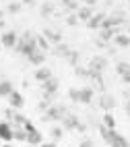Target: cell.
Returning <instances> with one entry per match:
<instances>
[{
    "label": "cell",
    "mask_w": 130,
    "mask_h": 147,
    "mask_svg": "<svg viewBox=\"0 0 130 147\" xmlns=\"http://www.w3.org/2000/svg\"><path fill=\"white\" fill-rule=\"evenodd\" d=\"M97 129H99V135H101V139H103L109 147H130L128 139H126L122 133H118V129H116V131H109L107 126H103L101 122H97Z\"/></svg>",
    "instance_id": "cell-1"
},
{
    "label": "cell",
    "mask_w": 130,
    "mask_h": 147,
    "mask_svg": "<svg viewBox=\"0 0 130 147\" xmlns=\"http://www.w3.org/2000/svg\"><path fill=\"white\" fill-rule=\"evenodd\" d=\"M68 97H70V102L74 104H83V106H89L93 102L95 97V89L91 85H83V87H70L68 89Z\"/></svg>",
    "instance_id": "cell-2"
},
{
    "label": "cell",
    "mask_w": 130,
    "mask_h": 147,
    "mask_svg": "<svg viewBox=\"0 0 130 147\" xmlns=\"http://www.w3.org/2000/svg\"><path fill=\"white\" fill-rule=\"evenodd\" d=\"M15 50H17L19 54H23L25 58H27L29 54H33V52L37 50V35L31 33V31H25L21 37H19V42H17V46H15Z\"/></svg>",
    "instance_id": "cell-3"
},
{
    "label": "cell",
    "mask_w": 130,
    "mask_h": 147,
    "mask_svg": "<svg viewBox=\"0 0 130 147\" xmlns=\"http://www.w3.org/2000/svg\"><path fill=\"white\" fill-rule=\"evenodd\" d=\"M64 114H68V108H64V106H50L48 108V110L42 114V118H44V122H60V120H62V116Z\"/></svg>",
    "instance_id": "cell-4"
},
{
    "label": "cell",
    "mask_w": 130,
    "mask_h": 147,
    "mask_svg": "<svg viewBox=\"0 0 130 147\" xmlns=\"http://www.w3.org/2000/svg\"><path fill=\"white\" fill-rule=\"evenodd\" d=\"M116 104H118V102H116V97H114L112 93H105V91H103V93L97 95V106L101 108L103 112H112L114 108H116Z\"/></svg>",
    "instance_id": "cell-5"
},
{
    "label": "cell",
    "mask_w": 130,
    "mask_h": 147,
    "mask_svg": "<svg viewBox=\"0 0 130 147\" xmlns=\"http://www.w3.org/2000/svg\"><path fill=\"white\" fill-rule=\"evenodd\" d=\"M17 42H19V35H17V31H13V29H6V31L0 33V44H2V48L15 50Z\"/></svg>",
    "instance_id": "cell-6"
},
{
    "label": "cell",
    "mask_w": 130,
    "mask_h": 147,
    "mask_svg": "<svg viewBox=\"0 0 130 147\" xmlns=\"http://www.w3.org/2000/svg\"><path fill=\"white\" fill-rule=\"evenodd\" d=\"M60 124L64 126V131H76V129H78V124H81V118H78L76 114L68 112V114H64V116H62Z\"/></svg>",
    "instance_id": "cell-7"
},
{
    "label": "cell",
    "mask_w": 130,
    "mask_h": 147,
    "mask_svg": "<svg viewBox=\"0 0 130 147\" xmlns=\"http://www.w3.org/2000/svg\"><path fill=\"white\" fill-rule=\"evenodd\" d=\"M116 75L120 77V79H122V83L130 85V62L120 60V62L116 64Z\"/></svg>",
    "instance_id": "cell-8"
},
{
    "label": "cell",
    "mask_w": 130,
    "mask_h": 147,
    "mask_svg": "<svg viewBox=\"0 0 130 147\" xmlns=\"http://www.w3.org/2000/svg\"><path fill=\"white\" fill-rule=\"evenodd\" d=\"M107 68V58L105 56H93L91 60H89V71L93 73H103Z\"/></svg>",
    "instance_id": "cell-9"
},
{
    "label": "cell",
    "mask_w": 130,
    "mask_h": 147,
    "mask_svg": "<svg viewBox=\"0 0 130 147\" xmlns=\"http://www.w3.org/2000/svg\"><path fill=\"white\" fill-rule=\"evenodd\" d=\"M13 139H15L13 124L8 122V120H2V122H0V141H4V143H11Z\"/></svg>",
    "instance_id": "cell-10"
},
{
    "label": "cell",
    "mask_w": 130,
    "mask_h": 147,
    "mask_svg": "<svg viewBox=\"0 0 130 147\" xmlns=\"http://www.w3.org/2000/svg\"><path fill=\"white\" fill-rule=\"evenodd\" d=\"M42 35L46 37V40L52 44V46H56V44H62V33L60 31H56V29H50V27H46L44 31H42Z\"/></svg>",
    "instance_id": "cell-11"
},
{
    "label": "cell",
    "mask_w": 130,
    "mask_h": 147,
    "mask_svg": "<svg viewBox=\"0 0 130 147\" xmlns=\"http://www.w3.org/2000/svg\"><path fill=\"white\" fill-rule=\"evenodd\" d=\"M39 85H42V93H52V95H56L58 89H60V83H58L56 77H52V79H48V81L39 83Z\"/></svg>",
    "instance_id": "cell-12"
},
{
    "label": "cell",
    "mask_w": 130,
    "mask_h": 147,
    "mask_svg": "<svg viewBox=\"0 0 130 147\" xmlns=\"http://www.w3.org/2000/svg\"><path fill=\"white\" fill-rule=\"evenodd\" d=\"M8 104H11L13 110H21V108L25 106V97H23V93L15 89L11 95H8Z\"/></svg>",
    "instance_id": "cell-13"
},
{
    "label": "cell",
    "mask_w": 130,
    "mask_h": 147,
    "mask_svg": "<svg viewBox=\"0 0 130 147\" xmlns=\"http://www.w3.org/2000/svg\"><path fill=\"white\" fill-rule=\"evenodd\" d=\"M33 77H35V81H39V83H44V81H48V79H52V68L50 66H37L35 68V73H33Z\"/></svg>",
    "instance_id": "cell-14"
},
{
    "label": "cell",
    "mask_w": 130,
    "mask_h": 147,
    "mask_svg": "<svg viewBox=\"0 0 130 147\" xmlns=\"http://www.w3.org/2000/svg\"><path fill=\"white\" fill-rule=\"evenodd\" d=\"M27 60H29V64H33L35 68H37V66H44V62H46V52L37 48L33 54H29V56H27Z\"/></svg>",
    "instance_id": "cell-15"
},
{
    "label": "cell",
    "mask_w": 130,
    "mask_h": 147,
    "mask_svg": "<svg viewBox=\"0 0 130 147\" xmlns=\"http://www.w3.org/2000/svg\"><path fill=\"white\" fill-rule=\"evenodd\" d=\"M112 44H114L116 48H130V33H126V31L116 33L114 40H112Z\"/></svg>",
    "instance_id": "cell-16"
},
{
    "label": "cell",
    "mask_w": 130,
    "mask_h": 147,
    "mask_svg": "<svg viewBox=\"0 0 130 147\" xmlns=\"http://www.w3.org/2000/svg\"><path fill=\"white\" fill-rule=\"evenodd\" d=\"M103 19H105V13H97V15H93V17L87 21V27L91 29V31H99L101 25H103Z\"/></svg>",
    "instance_id": "cell-17"
},
{
    "label": "cell",
    "mask_w": 130,
    "mask_h": 147,
    "mask_svg": "<svg viewBox=\"0 0 130 147\" xmlns=\"http://www.w3.org/2000/svg\"><path fill=\"white\" fill-rule=\"evenodd\" d=\"M56 15V6L54 2H50V0H46V2H42V6H39V17L42 19H50Z\"/></svg>",
    "instance_id": "cell-18"
},
{
    "label": "cell",
    "mask_w": 130,
    "mask_h": 147,
    "mask_svg": "<svg viewBox=\"0 0 130 147\" xmlns=\"http://www.w3.org/2000/svg\"><path fill=\"white\" fill-rule=\"evenodd\" d=\"M64 126L62 124H54L52 126V129H50V139H52L54 143H60V141H62L64 139Z\"/></svg>",
    "instance_id": "cell-19"
},
{
    "label": "cell",
    "mask_w": 130,
    "mask_h": 147,
    "mask_svg": "<svg viewBox=\"0 0 130 147\" xmlns=\"http://www.w3.org/2000/svg\"><path fill=\"white\" fill-rule=\"evenodd\" d=\"M95 13H93V6H78V11H76V17H78V21H81V23H87L89 21V19H91Z\"/></svg>",
    "instance_id": "cell-20"
},
{
    "label": "cell",
    "mask_w": 130,
    "mask_h": 147,
    "mask_svg": "<svg viewBox=\"0 0 130 147\" xmlns=\"http://www.w3.org/2000/svg\"><path fill=\"white\" fill-rule=\"evenodd\" d=\"M15 91V83L8 81V79H2L0 81V97H4V100H8V95H11Z\"/></svg>",
    "instance_id": "cell-21"
},
{
    "label": "cell",
    "mask_w": 130,
    "mask_h": 147,
    "mask_svg": "<svg viewBox=\"0 0 130 147\" xmlns=\"http://www.w3.org/2000/svg\"><path fill=\"white\" fill-rule=\"evenodd\" d=\"M70 50H72V48H68L66 44H56V46H52V54L58 56V58H66Z\"/></svg>",
    "instance_id": "cell-22"
},
{
    "label": "cell",
    "mask_w": 130,
    "mask_h": 147,
    "mask_svg": "<svg viewBox=\"0 0 130 147\" xmlns=\"http://www.w3.org/2000/svg\"><path fill=\"white\" fill-rule=\"evenodd\" d=\"M101 124H103V126H107L109 131H116V129H118V122H116V118H114V114H109V112H103Z\"/></svg>",
    "instance_id": "cell-23"
},
{
    "label": "cell",
    "mask_w": 130,
    "mask_h": 147,
    "mask_svg": "<svg viewBox=\"0 0 130 147\" xmlns=\"http://www.w3.org/2000/svg\"><path fill=\"white\" fill-rule=\"evenodd\" d=\"M21 11H23V4L19 2V0H11V2L6 4V8H4L6 15H19Z\"/></svg>",
    "instance_id": "cell-24"
},
{
    "label": "cell",
    "mask_w": 130,
    "mask_h": 147,
    "mask_svg": "<svg viewBox=\"0 0 130 147\" xmlns=\"http://www.w3.org/2000/svg\"><path fill=\"white\" fill-rule=\"evenodd\" d=\"M60 4H62V8L64 11H68V13H76L78 11V0H60Z\"/></svg>",
    "instance_id": "cell-25"
},
{
    "label": "cell",
    "mask_w": 130,
    "mask_h": 147,
    "mask_svg": "<svg viewBox=\"0 0 130 147\" xmlns=\"http://www.w3.org/2000/svg\"><path fill=\"white\" fill-rule=\"evenodd\" d=\"M78 58H81V54H78L76 50H70V52H68V56L64 58V60H66L68 64H72V66H78Z\"/></svg>",
    "instance_id": "cell-26"
},
{
    "label": "cell",
    "mask_w": 130,
    "mask_h": 147,
    "mask_svg": "<svg viewBox=\"0 0 130 147\" xmlns=\"http://www.w3.org/2000/svg\"><path fill=\"white\" fill-rule=\"evenodd\" d=\"M37 48H39V50H44V52H48L50 48H52V44H50V42L46 40V37H44L42 33H39V35H37Z\"/></svg>",
    "instance_id": "cell-27"
},
{
    "label": "cell",
    "mask_w": 130,
    "mask_h": 147,
    "mask_svg": "<svg viewBox=\"0 0 130 147\" xmlns=\"http://www.w3.org/2000/svg\"><path fill=\"white\" fill-rule=\"evenodd\" d=\"M74 75H76V77H85V79H89L91 71H89V66H87V68H83V66H74Z\"/></svg>",
    "instance_id": "cell-28"
},
{
    "label": "cell",
    "mask_w": 130,
    "mask_h": 147,
    "mask_svg": "<svg viewBox=\"0 0 130 147\" xmlns=\"http://www.w3.org/2000/svg\"><path fill=\"white\" fill-rule=\"evenodd\" d=\"M76 23H81L78 21V17H76V13H70V15H66V25H76Z\"/></svg>",
    "instance_id": "cell-29"
},
{
    "label": "cell",
    "mask_w": 130,
    "mask_h": 147,
    "mask_svg": "<svg viewBox=\"0 0 130 147\" xmlns=\"http://www.w3.org/2000/svg\"><path fill=\"white\" fill-rule=\"evenodd\" d=\"M78 147H95V145H93V141H91V139H83L81 143H78Z\"/></svg>",
    "instance_id": "cell-30"
},
{
    "label": "cell",
    "mask_w": 130,
    "mask_h": 147,
    "mask_svg": "<svg viewBox=\"0 0 130 147\" xmlns=\"http://www.w3.org/2000/svg\"><path fill=\"white\" fill-rule=\"evenodd\" d=\"M81 2H83L85 6H93V8H95V4H97V0H81Z\"/></svg>",
    "instance_id": "cell-31"
},
{
    "label": "cell",
    "mask_w": 130,
    "mask_h": 147,
    "mask_svg": "<svg viewBox=\"0 0 130 147\" xmlns=\"http://www.w3.org/2000/svg\"><path fill=\"white\" fill-rule=\"evenodd\" d=\"M124 108H126V116H128V120H130V97L126 100V104H124Z\"/></svg>",
    "instance_id": "cell-32"
},
{
    "label": "cell",
    "mask_w": 130,
    "mask_h": 147,
    "mask_svg": "<svg viewBox=\"0 0 130 147\" xmlns=\"http://www.w3.org/2000/svg\"><path fill=\"white\" fill-rule=\"evenodd\" d=\"M76 133H87V124L81 122V124H78V129H76Z\"/></svg>",
    "instance_id": "cell-33"
},
{
    "label": "cell",
    "mask_w": 130,
    "mask_h": 147,
    "mask_svg": "<svg viewBox=\"0 0 130 147\" xmlns=\"http://www.w3.org/2000/svg\"><path fill=\"white\" fill-rule=\"evenodd\" d=\"M21 4H23V6H33L35 0H21Z\"/></svg>",
    "instance_id": "cell-34"
},
{
    "label": "cell",
    "mask_w": 130,
    "mask_h": 147,
    "mask_svg": "<svg viewBox=\"0 0 130 147\" xmlns=\"http://www.w3.org/2000/svg\"><path fill=\"white\" fill-rule=\"evenodd\" d=\"M39 147H56V143H54V141H50V143H42Z\"/></svg>",
    "instance_id": "cell-35"
},
{
    "label": "cell",
    "mask_w": 130,
    "mask_h": 147,
    "mask_svg": "<svg viewBox=\"0 0 130 147\" xmlns=\"http://www.w3.org/2000/svg\"><path fill=\"white\" fill-rule=\"evenodd\" d=\"M0 31H6V23L4 21H0Z\"/></svg>",
    "instance_id": "cell-36"
},
{
    "label": "cell",
    "mask_w": 130,
    "mask_h": 147,
    "mask_svg": "<svg viewBox=\"0 0 130 147\" xmlns=\"http://www.w3.org/2000/svg\"><path fill=\"white\" fill-rule=\"evenodd\" d=\"M0 21H4V11L0 8Z\"/></svg>",
    "instance_id": "cell-37"
},
{
    "label": "cell",
    "mask_w": 130,
    "mask_h": 147,
    "mask_svg": "<svg viewBox=\"0 0 130 147\" xmlns=\"http://www.w3.org/2000/svg\"><path fill=\"white\" fill-rule=\"evenodd\" d=\"M2 147H13V145H11V143H4V145H2Z\"/></svg>",
    "instance_id": "cell-38"
},
{
    "label": "cell",
    "mask_w": 130,
    "mask_h": 147,
    "mask_svg": "<svg viewBox=\"0 0 130 147\" xmlns=\"http://www.w3.org/2000/svg\"><path fill=\"white\" fill-rule=\"evenodd\" d=\"M126 33H130V23H128V27H126Z\"/></svg>",
    "instance_id": "cell-39"
},
{
    "label": "cell",
    "mask_w": 130,
    "mask_h": 147,
    "mask_svg": "<svg viewBox=\"0 0 130 147\" xmlns=\"http://www.w3.org/2000/svg\"><path fill=\"white\" fill-rule=\"evenodd\" d=\"M128 8H130V0H128Z\"/></svg>",
    "instance_id": "cell-40"
}]
</instances>
